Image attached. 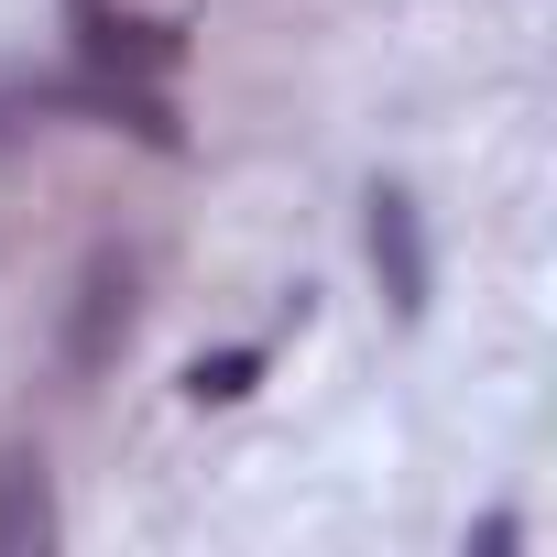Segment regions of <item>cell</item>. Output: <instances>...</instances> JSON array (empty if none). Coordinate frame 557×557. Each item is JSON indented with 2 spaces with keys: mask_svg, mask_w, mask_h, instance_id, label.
<instances>
[{
  "mask_svg": "<svg viewBox=\"0 0 557 557\" xmlns=\"http://www.w3.org/2000/svg\"><path fill=\"white\" fill-rule=\"evenodd\" d=\"M372 262H383V296L416 318L426 307V240H416V197H394V186L372 197Z\"/></svg>",
  "mask_w": 557,
  "mask_h": 557,
  "instance_id": "cell-1",
  "label": "cell"
},
{
  "mask_svg": "<svg viewBox=\"0 0 557 557\" xmlns=\"http://www.w3.org/2000/svg\"><path fill=\"white\" fill-rule=\"evenodd\" d=\"M251 372H262V350H219V361H197V372H186V394H197V405H240V394H251Z\"/></svg>",
  "mask_w": 557,
  "mask_h": 557,
  "instance_id": "cell-5",
  "label": "cell"
},
{
  "mask_svg": "<svg viewBox=\"0 0 557 557\" xmlns=\"http://www.w3.org/2000/svg\"><path fill=\"white\" fill-rule=\"evenodd\" d=\"M77 34H88L99 66H175V34L164 23H121V12H99V0H77Z\"/></svg>",
  "mask_w": 557,
  "mask_h": 557,
  "instance_id": "cell-3",
  "label": "cell"
},
{
  "mask_svg": "<svg viewBox=\"0 0 557 557\" xmlns=\"http://www.w3.org/2000/svg\"><path fill=\"white\" fill-rule=\"evenodd\" d=\"M110 318L132 329V273H110V262H99V273H88V329H77V361H99V350H110Z\"/></svg>",
  "mask_w": 557,
  "mask_h": 557,
  "instance_id": "cell-4",
  "label": "cell"
},
{
  "mask_svg": "<svg viewBox=\"0 0 557 557\" xmlns=\"http://www.w3.org/2000/svg\"><path fill=\"white\" fill-rule=\"evenodd\" d=\"M55 535V503H45V459H0V557H23Z\"/></svg>",
  "mask_w": 557,
  "mask_h": 557,
  "instance_id": "cell-2",
  "label": "cell"
}]
</instances>
